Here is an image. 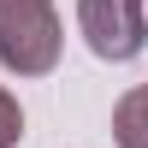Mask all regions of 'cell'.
I'll return each instance as SVG.
<instances>
[{
	"label": "cell",
	"instance_id": "obj_1",
	"mask_svg": "<svg viewBox=\"0 0 148 148\" xmlns=\"http://www.w3.org/2000/svg\"><path fill=\"white\" fill-rule=\"evenodd\" d=\"M59 12L53 0H6L0 6V65L18 77H47L59 65Z\"/></svg>",
	"mask_w": 148,
	"mask_h": 148
},
{
	"label": "cell",
	"instance_id": "obj_3",
	"mask_svg": "<svg viewBox=\"0 0 148 148\" xmlns=\"http://www.w3.org/2000/svg\"><path fill=\"white\" fill-rule=\"evenodd\" d=\"M113 136H119V148H148V83H136L113 107Z\"/></svg>",
	"mask_w": 148,
	"mask_h": 148
},
{
	"label": "cell",
	"instance_id": "obj_5",
	"mask_svg": "<svg viewBox=\"0 0 148 148\" xmlns=\"http://www.w3.org/2000/svg\"><path fill=\"white\" fill-rule=\"evenodd\" d=\"M0 6H6V0H0Z\"/></svg>",
	"mask_w": 148,
	"mask_h": 148
},
{
	"label": "cell",
	"instance_id": "obj_2",
	"mask_svg": "<svg viewBox=\"0 0 148 148\" xmlns=\"http://www.w3.org/2000/svg\"><path fill=\"white\" fill-rule=\"evenodd\" d=\"M77 30H83V42H89V53L113 59V65L136 59L142 42H148L142 0H77Z\"/></svg>",
	"mask_w": 148,
	"mask_h": 148
},
{
	"label": "cell",
	"instance_id": "obj_4",
	"mask_svg": "<svg viewBox=\"0 0 148 148\" xmlns=\"http://www.w3.org/2000/svg\"><path fill=\"white\" fill-rule=\"evenodd\" d=\"M24 136V107H18V95L0 83V148H18Z\"/></svg>",
	"mask_w": 148,
	"mask_h": 148
}]
</instances>
